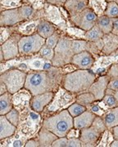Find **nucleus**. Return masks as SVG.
I'll list each match as a JSON object with an SVG mask.
<instances>
[{
	"label": "nucleus",
	"mask_w": 118,
	"mask_h": 147,
	"mask_svg": "<svg viewBox=\"0 0 118 147\" xmlns=\"http://www.w3.org/2000/svg\"><path fill=\"white\" fill-rule=\"evenodd\" d=\"M74 38L63 33L58 44L55 47V55L53 60V65L56 67H62L71 63L75 53L72 49V42Z\"/></svg>",
	"instance_id": "obj_7"
},
{
	"label": "nucleus",
	"mask_w": 118,
	"mask_h": 147,
	"mask_svg": "<svg viewBox=\"0 0 118 147\" xmlns=\"http://www.w3.org/2000/svg\"><path fill=\"white\" fill-rule=\"evenodd\" d=\"M116 2H117V4H118V0H117V1H116Z\"/></svg>",
	"instance_id": "obj_58"
},
{
	"label": "nucleus",
	"mask_w": 118,
	"mask_h": 147,
	"mask_svg": "<svg viewBox=\"0 0 118 147\" xmlns=\"http://www.w3.org/2000/svg\"><path fill=\"white\" fill-rule=\"evenodd\" d=\"M110 130L113 131V136H114V137H115V139H118V125L117 126L113 127V128H112V129H110Z\"/></svg>",
	"instance_id": "obj_54"
},
{
	"label": "nucleus",
	"mask_w": 118,
	"mask_h": 147,
	"mask_svg": "<svg viewBox=\"0 0 118 147\" xmlns=\"http://www.w3.org/2000/svg\"><path fill=\"white\" fill-rule=\"evenodd\" d=\"M62 34L63 33L61 31V30H57V31L54 33V34H52L51 36H49L48 38H46L45 45H47L48 47H51L53 49H55V47H57V45L58 44Z\"/></svg>",
	"instance_id": "obj_37"
},
{
	"label": "nucleus",
	"mask_w": 118,
	"mask_h": 147,
	"mask_svg": "<svg viewBox=\"0 0 118 147\" xmlns=\"http://www.w3.org/2000/svg\"><path fill=\"white\" fill-rule=\"evenodd\" d=\"M67 0H45L46 3H48L49 4H52V5L57 6L58 7H64L65 3H66Z\"/></svg>",
	"instance_id": "obj_50"
},
{
	"label": "nucleus",
	"mask_w": 118,
	"mask_h": 147,
	"mask_svg": "<svg viewBox=\"0 0 118 147\" xmlns=\"http://www.w3.org/2000/svg\"><path fill=\"white\" fill-rule=\"evenodd\" d=\"M107 2H116L117 0H107Z\"/></svg>",
	"instance_id": "obj_57"
},
{
	"label": "nucleus",
	"mask_w": 118,
	"mask_h": 147,
	"mask_svg": "<svg viewBox=\"0 0 118 147\" xmlns=\"http://www.w3.org/2000/svg\"><path fill=\"white\" fill-rule=\"evenodd\" d=\"M67 110L70 113L71 115L72 116L73 118H75V117H77V116L81 115L82 113H84L85 110H87V108L85 106L81 105V104H79V103H77L75 101V103H73L72 105L68 107Z\"/></svg>",
	"instance_id": "obj_38"
},
{
	"label": "nucleus",
	"mask_w": 118,
	"mask_h": 147,
	"mask_svg": "<svg viewBox=\"0 0 118 147\" xmlns=\"http://www.w3.org/2000/svg\"><path fill=\"white\" fill-rule=\"evenodd\" d=\"M110 18H117L118 17V4L117 2H108L106 11L104 12Z\"/></svg>",
	"instance_id": "obj_39"
},
{
	"label": "nucleus",
	"mask_w": 118,
	"mask_h": 147,
	"mask_svg": "<svg viewBox=\"0 0 118 147\" xmlns=\"http://www.w3.org/2000/svg\"><path fill=\"white\" fill-rule=\"evenodd\" d=\"M96 118V115L93 114L90 110H85L84 113H82L77 117H75L73 119L74 127L78 128L80 130L87 128L93 124L94 121Z\"/></svg>",
	"instance_id": "obj_19"
},
{
	"label": "nucleus",
	"mask_w": 118,
	"mask_h": 147,
	"mask_svg": "<svg viewBox=\"0 0 118 147\" xmlns=\"http://www.w3.org/2000/svg\"><path fill=\"white\" fill-rule=\"evenodd\" d=\"M97 26L99 27L104 34H111L113 30V18H110L106 15L98 16Z\"/></svg>",
	"instance_id": "obj_30"
},
{
	"label": "nucleus",
	"mask_w": 118,
	"mask_h": 147,
	"mask_svg": "<svg viewBox=\"0 0 118 147\" xmlns=\"http://www.w3.org/2000/svg\"><path fill=\"white\" fill-rule=\"evenodd\" d=\"M7 92H8V90H7L6 84L3 81H0V95L4 94Z\"/></svg>",
	"instance_id": "obj_53"
},
{
	"label": "nucleus",
	"mask_w": 118,
	"mask_h": 147,
	"mask_svg": "<svg viewBox=\"0 0 118 147\" xmlns=\"http://www.w3.org/2000/svg\"><path fill=\"white\" fill-rule=\"evenodd\" d=\"M102 100L109 110L118 106L117 100L114 95H105Z\"/></svg>",
	"instance_id": "obj_43"
},
{
	"label": "nucleus",
	"mask_w": 118,
	"mask_h": 147,
	"mask_svg": "<svg viewBox=\"0 0 118 147\" xmlns=\"http://www.w3.org/2000/svg\"><path fill=\"white\" fill-rule=\"evenodd\" d=\"M18 10H19V13H20L22 21L34 20L36 18L38 10L35 9L32 6L26 4V3H23L22 7L18 8Z\"/></svg>",
	"instance_id": "obj_28"
},
{
	"label": "nucleus",
	"mask_w": 118,
	"mask_h": 147,
	"mask_svg": "<svg viewBox=\"0 0 118 147\" xmlns=\"http://www.w3.org/2000/svg\"><path fill=\"white\" fill-rule=\"evenodd\" d=\"M108 2L107 0H89L88 7H90L98 16L104 15Z\"/></svg>",
	"instance_id": "obj_29"
},
{
	"label": "nucleus",
	"mask_w": 118,
	"mask_h": 147,
	"mask_svg": "<svg viewBox=\"0 0 118 147\" xmlns=\"http://www.w3.org/2000/svg\"><path fill=\"white\" fill-rule=\"evenodd\" d=\"M90 42L85 39H74L72 42V49L75 54L82 53L84 51H90Z\"/></svg>",
	"instance_id": "obj_34"
},
{
	"label": "nucleus",
	"mask_w": 118,
	"mask_h": 147,
	"mask_svg": "<svg viewBox=\"0 0 118 147\" xmlns=\"http://www.w3.org/2000/svg\"><path fill=\"white\" fill-rule=\"evenodd\" d=\"M115 140L113 131L107 128L101 136L100 140L98 142L96 147H110L112 142Z\"/></svg>",
	"instance_id": "obj_33"
},
{
	"label": "nucleus",
	"mask_w": 118,
	"mask_h": 147,
	"mask_svg": "<svg viewBox=\"0 0 118 147\" xmlns=\"http://www.w3.org/2000/svg\"><path fill=\"white\" fill-rule=\"evenodd\" d=\"M114 96H115V97H116V99H117V100L118 102V91H116V92H115Z\"/></svg>",
	"instance_id": "obj_56"
},
{
	"label": "nucleus",
	"mask_w": 118,
	"mask_h": 147,
	"mask_svg": "<svg viewBox=\"0 0 118 147\" xmlns=\"http://www.w3.org/2000/svg\"><path fill=\"white\" fill-rule=\"evenodd\" d=\"M57 30H58V28L52 22L47 21L45 19H41L38 25L36 33L46 39L47 38L54 34Z\"/></svg>",
	"instance_id": "obj_25"
},
{
	"label": "nucleus",
	"mask_w": 118,
	"mask_h": 147,
	"mask_svg": "<svg viewBox=\"0 0 118 147\" xmlns=\"http://www.w3.org/2000/svg\"><path fill=\"white\" fill-rule=\"evenodd\" d=\"M98 17L90 7H87L78 15L71 17V21L75 26L87 31L96 26Z\"/></svg>",
	"instance_id": "obj_11"
},
{
	"label": "nucleus",
	"mask_w": 118,
	"mask_h": 147,
	"mask_svg": "<svg viewBox=\"0 0 118 147\" xmlns=\"http://www.w3.org/2000/svg\"><path fill=\"white\" fill-rule=\"evenodd\" d=\"M22 37V35L18 32L16 31L6 42L1 44L0 52L3 53L5 61L14 59L20 56L19 41Z\"/></svg>",
	"instance_id": "obj_12"
},
{
	"label": "nucleus",
	"mask_w": 118,
	"mask_h": 147,
	"mask_svg": "<svg viewBox=\"0 0 118 147\" xmlns=\"http://www.w3.org/2000/svg\"><path fill=\"white\" fill-rule=\"evenodd\" d=\"M110 80V78L108 75H102L97 77L95 81L93 83L91 87L90 88L89 92L94 94L95 96L96 101L102 100L104 96L106 95V90L107 88L108 82Z\"/></svg>",
	"instance_id": "obj_13"
},
{
	"label": "nucleus",
	"mask_w": 118,
	"mask_h": 147,
	"mask_svg": "<svg viewBox=\"0 0 118 147\" xmlns=\"http://www.w3.org/2000/svg\"><path fill=\"white\" fill-rule=\"evenodd\" d=\"M23 3H26L32 6L36 10H40L44 7L46 2L45 0H23Z\"/></svg>",
	"instance_id": "obj_44"
},
{
	"label": "nucleus",
	"mask_w": 118,
	"mask_h": 147,
	"mask_svg": "<svg viewBox=\"0 0 118 147\" xmlns=\"http://www.w3.org/2000/svg\"><path fill=\"white\" fill-rule=\"evenodd\" d=\"M87 110L91 111L92 113L94 114L96 116H100V117H103L104 115L107 113V111L104 110V109H102V107L98 105V103L97 101L94 102L89 107H87Z\"/></svg>",
	"instance_id": "obj_42"
},
{
	"label": "nucleus",
	"mask_w": 118,
	"mask_h": 147,
	"mask_svg": "<svg viewBox=\"0 0 118 147\" xmlns=\"http://www.w3.org/2000/svg\"><path fill=\"white\" fill-rule=\"evenodd\" d=\"M17 130V127L7 120L5 115L0 116V140L13 136Z\"/></svg>",
	"instance_id": "obj_23"
},
{
	"label": "nucleus",
	"mask_w": 118,
	"mask_h": 147,
	"mask_svg": "<svg viewBox=\"0 0 118 147\" xmlns=\"http://www.w3.org/2000/svg\"><path fill=\"white\" fill-rule=\"evenodd\" d=\"M107 88L113 89L114 91H118V78L110 79L107 85Z\"/></svg>",
	"instance_id": "obj_49"
},
{
	"label": "nucleus",
	"mask_w": 118,
	"mask_h": 147,
	"mask_svg": "<svg viewBox=\"0 0 118 147\" xmlns=\"http://www.w3.org/2000/svg\"><path fill=\"white\" fill-rule=\"evenodd\" d=\"M55 92H49L33 96L31 100V107L39 113H42L54 98Z\"/></svg>",
	"instance_id": "obj_17"
},
{
	"label": "nucleus",
	"mask_w": 118,
	"mask_h": 147,
	"mask_svg": "<svg viewBox=\"0 0 118 147\" xmlns=\"http://www.w3.org/2000/svg\"><path fill=\"white\" fill-rule=\"evenodd\" d=\"M76 96L77 95L69 92L62 86H60L57 92H55L52 101L41 113L43 119L62 110H67L70 105L76 101Z\"/></svg>",
	"instance_id": "obj_6"
},
{
	"label": "nucleus",
	"mask_w": 118,
	"mask_h": 147,
	"mask_svg": "<svg viewBox=\"0 0 118 147\" xmlns=\"http://www.w3.org/2000/svg\"><path fill=\"white\" fill-rule=\"evenodd\" d=\"M32 96L33 95L31 94V92L25 88L16 92V93L12 94L13 107L21 112L25 110L27 106L31 105V100Z\"/></svg>",
	"instance_id": "obj_16"
},
{
	"label": "nucleus",
	"mask_w": 118,
	"mask_h": 147,
	"mask_svg": "<svg viewBox=\"0 0 118 147\" xmlns=\"http://www.w3.org/2000/svg\"><path fill=\"white\" fill-rule=\"evenodd\" d=\"M16 31V26H1L0 32H1V36H0V43H3L6 42L10 37Z\"/></svg>",
	"instance_id": "obj_36"
},
{
	"label": "nucleus",
	"mask_w": 118,
	"mask_h": 147,
	"mask_svg": "<svg viewBox=\"0 0 118 147\" xmlns=\"http://www.w3.org/2000/svg\"><path fill=\"white\" fill-rule=\"evenodd\" d=\"M35 19H45L52 22L62 33H66L67 23L71 21L68 12L63 7H58L48 3H45L43 9L38 10Z\"/></svg>",
	"instance_id": "obj_5"
},
{
	"label": "nucleus",
	"mask_w": 118,
	"mask_h": 147,
	"mask_svg": "<svg viewBox=\"0 0 118 147\" xmlns=\"http://www.w3.org/2000/svg\"><path fill=\"white\" fill-rule=\"evenodd\" d=\"M96 101L95 96L90 92H82L76 96V102L81 104V105L85 106L86 108L92 105L94 102Z\"/></svg>",
	"instance_id": "obj_32"
},
{
	"label": "nucleus",
	"mask_w": 118,
	"mask_h": 147,
	"mask_svg": "<svg viewBox=\"0 0 118 147\" xmlns=\"http://www.w3.org/2000/svg\"><path fill=\"white\" fill-rule=\"evenodd\" d=\"M103 40V49L101 55H110L118 49V36L113 34H104L102 38Z\"/></svg>",
	"instance_id": "obj_24"
},
{
	"label": "nucleus",
	"mask_w": 118,
	"mask_h": 147,
	"mask_svg": "<svg viewBox=\"0 0 118 147\" xmlns=\"http://www.w3.org/2000/svg\"><path fill=\"white\" fill-rule=\"evenodd\" d=\"M96 79L97 75L91 69H78L71 73L65 74L62 86L71 92L78 95L88 92Z\"/></svg>",
	"instance_id": "obj_2"
},
{
	"label": "nucleus",
	"mask_w": 118,
	"mask_h": 147,
	"mask_svg": "<svg viewBox=\"0 0 118 147\" xmlns=\"http://www.w3.org/2000/svg\"><path fill=\"white\" fill-rule=\"evenodd\" d=\"M95 57L89 51H84L82 53L74 55L71 63L75 65L81 69H90L95 62Z\"/></svg>",
	"instance_id": "obj_14"
},
{
	"label": "nucleus",
	"mask_w": 118,
	"mask_h": 147,
	"mask_svg": "<svg viewBox=\"0 0 118 147\" xmlns=\"http://www.w3.org/2000/svg\"><path fill=\"white\" fill-rule=\"evenodd\" d=\"M81 133V130L78 129V128H75V127H73L70 131L67 132L66 137H67V138H80Z\"/></svg>",
	"instance_id": "obj_47"
},
{
	"label": "nucleus",
	"mask_w": 118,
	"mask_h": 147,
	"mask_svg": "<svg viewBox=\"0 0 118 147\" xmlns=\"http://www.w3.org/2000/svg\"><path fill=\"white\" fill-rule=\"evenodd\" d=\"M45 41L46 39L37 33L29 36H22L19 41L20 56L28 57L37 54L45 44Z\"/></svg>",
	"instance_id": "obj_10"
},
{
	"label": "nucleus",
	"mask_w": 118,
	"mask_h": 147,
	"mask_svg": "<svg viewBox=\"0 0 118 147\" xmlns=\"http://www.w3.org/2000/svg\"><path fill=\"white\" fill-rule=\"evenodd\" d=\"M23 22L18 8L1 11L0 26H16Z\"/></svg>",
	"instance_id": "obj_15"
},
{
	"label": "nucleus",
	"mask_w": 118,
	"mask_h": 147,
	"mask_svg": "<svg viewBox=\"0 0 118 147\" xmlns=\"http://www.w3.org/2000/svg\"><path fill=\"white\" fill-rule=\"evenodd\" d=\"M6 118L7 119V120L10 121L15 126H18L19 124V121H20V111L17 110L16 108H12L8 113H7L5 115Z\"/></svg>",
	"instance_id": "obj_41"
},
{
	"label": "nucleus",
	"mask_w": 118,
	"mask_h": 147,
	"mask_svg": "<svg viewBox=\"0 0 118 147\" xmlns=\"http://www.w3.org/2000/svg\"><path fill=\"white\" fill-rule=\"evenodd\" d=\"M67 142H68V138L66 137H58L53 143L52 147H67Z\"/></svg>",
	"instance_id": "obj_45"
},
{
	"label": "nucleus",
	"mask_w": 118,
	"mask_h": 147,
	"mask_svg": "<svg viewBox=\"0 0 118 147\" xmlns=\"http://www.w3.org/2000/svg\"><path fill=\"white\" fill-rule=\"evenodd\" d=\"M26 77L27 72L18 69H10L1 74L0 81L6 84L10 93L14 94L25 88Z\"/></svg>",
	"instance_id": "obj_9"
},
{
	"label": "nucleus",
	"mask_w": 118,
	"mask_h": 147,
	"mask_svg": "<svg viewBox=\"0 0 118 147\" xmlns=\"http://www.w3.org/2000/svg\"><path fill=\"white\" fill-rule=\"evenodd\" d=\"M110 147H118V139H115V140L112 142Z\"/></svg>",
	"instance_id": "obj_55"
},
{
	"label": "nucleus",
	"mask_w": 118,
	"mask_h": 147,
	"mask_svg": "<svg viewBox=\"0 0 118 147\" xmlns=\"http://www.w3.org/2000/svg\"><path fill=\"white\" fill-rule=\"evenodd\" d=\"M89 0H67L64 7L70 17L75 16L88 7Z\"/></svg>",
	"instance_id": "obj_20"
},
{
	"label": "nucleus",
	"mask_w": 118,
	"mask_h": 147,
	"mask_svg": "<svg viewBox=\"0 0 118 147\" xmlns=\"http://www.w3.org/2000/svg\"><path fill=\"white\" fill-rule=\"evenodd\" d=\"M67 147H82L80 138H68Z\"/></svg>",
	"instance_id": "obj_48"
},
{
	"label": "nucleus",
	"mask_w": 118,
	"mask_h": 147,
	"mask_svg": "<svg viewBox=\"0 0 118 147\" xmlns=\"http://www.w3.org/2000/svg\"><path fill=\"white\" fill-rule=\"evenodd\" d=\"M35 137L39 142V147H52L53 143L58 138V137L55 135L54 132L43 127H42V128Z\"/></svg>",
	"instance_id": "obj_22"
},
{
	"label": "nucleus",
	"mask_w": 118,
	"mask_h": 147,
	"mask_svg": "<svg viewBox=\"0 0 118 147\" xmlns=\"http://www.w3.org/2000/svg\"><path fill=\"white\" fill-rule=\"evenodd\" d=\"M25 147H39V142L36 139V137H33V138L29 139L26 143Z\"/></svg>",
	"instance_id": "obj_51"
},
{
	"label": "nucleus",
	"mask_w": 118,
	"mask_h": 147,
	"mask_svg": "<svg viewBox=\"0 0 118 147\" xmlns=\"http://www.w3.org/2000/svg\"><path fill=\"white\" fill-rule=\"evenodd\" d=\"M23 4V0H1V11L19 8Z\"/></svg>",
	"instance_id": "obj_35"
},
{
	"label": "nucleus",
	"mask_w": 118,
	"mask_h": 147,
	"mask_svg": "<svg viewBox=\"0 0 118 147\" xmlns=\"http://www.w3.org/2000/svg\"><path fill=\"white\" fill-rule=\"evenodd\" d=\"M73 119L68 110H64L43 119V127L58 137H63L74 127Z\"/></svg>",
	"instance_id": "obj_4"
},
{
	"label": "nucleus",
	"mask_w": 118,
	"mask_h": 147,
	"mask_svg": "<svg viewBox=\"0 0 118 147\" xmlns=\"http://www.w3.org/2000/svg\"><path fill=\"white\" fill-rule=\"evenodd\" d=\"M107 128L112 129L118 125V106L110 109L102 117Z\"/></svg>",
	"instance_id": "obj_27"
},
{
	"label": "nucleus",
	"mask_w": 118,
	"mask_h": 147,
	"mask_svg": "<svg viewBox=\"0 0 118 147\" xmlns=\"http://www.w3.org/2000/svg\"><path fill=\"white\" fill-rule=\"evenodd\" d=\"M112 34L118 36V17L113 18V30Z\"/></svg>",
	"instance_id": "obj_52"
},
{
	"label": "nucleus",
	"mask_w": 118,
	"mask_h": 147,
	"mask_svg": "<svg viewBox=\"0 0 118 147\" xmlns=\"http://www.w3.org/2000/svg\"><path fill=\"white\" fill-rule=\"evenodd\" d=\"M107 75H108L110 79L118 78V64H114L110 66V68L107 71Z\"/></svg>",
	"instance_id": "obj_46"
},
{
	"label": "nucleus",
	"mask_w": 118,
	"mask_h": 147,
	"mask_svg": "<svg viewBox=\"0 0 118 147\" xmlns=\"http://www.w3.org/2000/svg\"><path fill=\"white\" fill-rule=\"evenodd\" d=\"M43 122L42 114L34 110L29 105L20 112V121L16 131L22 132L31 139L37 136L43 127Z\"/></svg>",
	"instance_id": "obj_3"
},
{
	"label": "nucleus",
	"mask_w": 118,
	"mask_h": 147,
	"mask_svg": "<svg viewBox=\"0 0 118 147\" xmlns=\"http://www.w3.org/2000/svg\"><path fill=\"white\" fill-rule=\"evenodd\" d=\"M29 138L20 131H16V133L10 137L0 140L1 147H24Z\"/></svg>",
	"instance_id": "obj_18"
},
{
	"label": "nucleus",
	"mask_w": 118,
	"mask_h": 147,
	"mask_svg": "<svg viewBox=\"0 0 118 147\" xmlns=\"http://www.w3.org/2000/svg\"><path fill=\"white\" fill-rule=\"evenodd\" d=\"M64 71L62 67L53 66L48 70L31 71L27 73L25 88L33 96L49 92H57L62 86Z\"/></svg>",
	"instance_id": "obj_1"
},
{
	"label": "nucleus",
	"mask_w": 118,
	"mask_h": 147,
	"mask_svg": "<svg viewBox=\"0 0 118 147\" xmlns=\"http://www.w3.org/2000/svg\"><path fill=\"white\" fill-rule=\"evenodd\" d=\"M104 36V34L98 26H94L90 30H87L85 34V40L89 42H98L101 40Z\"/></svg>",
	"instance_id": "obj_31"
},
{
	"label": "nucleus",
	"mask_w": 118,
	"mask_h": 147,
	"mask_svg": "<svg viewBox=\"0 0 118 147\" xmlns=\"http://www.w3.org/2000/svg\"><path fill=\"white\" fill-rule=\"evenodd\" d=\"M41 19H34L23 21L16 26V31L22 36L32 35L37 32V27Z\"/></svg>",
	"instance_id": "obj_21"
},
{
	"label": "nucleus",
	"mask_w": 118,
	"mask_h": 147,
	"mask_svg": "<svg viewBox=\"0 0 118 147\" xmlns=\"http://www.w3.org/2000/svg\"><path fill=\"white\" fill-rule=\"evenodd\" d=\"M39 54L43 59L50 61H53V60H54V55H55V51H54V49L48 47L47 45L44 44L43 47L40 49V51L39 52Z\"/></svg>",
	"instance_id": "obj_40"
},
{
	"label": "nucleus",
	"mask_w": 118,
	"mask_h": 147,
	"mask_svg": "<svg viewBox=\"0 0 118 147\" xmlns=\"http://www.w3.org/2000/svg\"><path fill=\"white\" fill-rule=\"evenodd\" d=\"M107 129V126L102 117L96 116L91 126L81 130V139L82 147H95L100 140L103 131Z\"/></svg>",
	"instance_id": "obj_8"
},
{
	"label": "nucleus",
	"mask_w": 118,
	"mask_h": 147,
	"mask_svg": "<svg viewBox=\"0 0 118 147\" xmlns=\"http://www.w3.org/2000/svg\"><path fill=\"white\" fill-rule=\"evenodd\" d=\"M13 108L12 94L9 92L0 95V115H5Z\"/></svg>",
	"instance_id": "obj_26"
}]
</instances>
